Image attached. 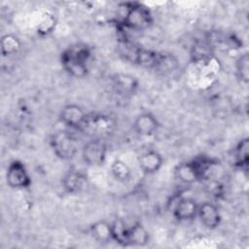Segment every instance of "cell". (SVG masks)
<instances>
[{"label":"cell","mask_w":249,"mask_h":249,"mask_svg":"<svg viewBox=\"0 0 249 249\" xmlns=\"http://www.w3.org/2000/svg\"><path fill=\"white\" fill-rule=\"evenodd\" d=\"M160 126L157 117L150 112H143L139 114L133 122L134 131L143 137H149L155 134Z\"/></svg>","instance_id":"cell-10"},{"label":"cell","mask_w":249,"mask_h":249,"mask_svg":"<svg viewBox=\"0 0 249 249\" xmlns=\"http://www.w3.org/2000/svg\"><path fill=\"white\" fill-rule=\"evenodd\" d=\"M150 240L149 231L140 223L128 226L126 234V246H144Z\"/></svg>","instance_id":"cell-14"},{"label":"cell","mask_w":249,"mask_h":249,"mask_svg":"<svg viewBox=\"0 0 249 249\" xmlns=\"http://www.w3.org/2000/svg\"><path fill=\"white\" fill-rule=\"evenodd\" d=\"M107 144L101 138L89 140L82 149L83 160L89 166H101L107 157Z\"/></svg>","instance_id":"cell-5"},{"label":"cell","mask_w":249,"mask_h":249,"mask_svg":"<svg viewBox=\"0 0 249 249\" xmlns=\"http://www.w3.org/2000/svg\"><path fill=\"white\" fill-rule=\"evenodd\" d=\"M51 147L55 156L61 160H71L77 153L76 138L67 130L54 132L50 140Z\"/></svg>","instance_id":"cell-4"},{"label":"cell","mask_w":249,"mask_h":249,"mask_svg":"<svg viewBox=\"0 0 249 249\" xmlns=\"http://www.w3.org/2000/svg\"><path fill=\"white\" fill-rule=\"evenodd\" d=\"M89 233L96 242L108 243L113 240L112 224L106 220H98L89 226Z\"/></svg>","instance_id":"cell-13"},{"label":"cell","mask_w":249,"mask_h":249,"mask_svg":"<svg viewBox=\"0 0 249 249\" xmlns=\"http://www.w3.org/2000/svg\"><path fill=\"white\" fill-rule=\"evenodd\" d=\"M63 190L70 195H76L87 189L89 185L88 176L77 169H71L66 172L61 181Z\"/></svg>","instance_id":"cell-8"},{"label":"cell","mask_w":249,"mask_h":249,"mask_svg":"<svg viewBox=\"0 0 249 249\" xmlns=\"http://www.w3.org/2000/svg\"><path fill=\"white\" fill-rule=\"evenodd\" d=\"M6 182L13 189H26L31 184V177L24 163L18 160H12L6 171Z\"/></svg>","instance_id":"cell-6"},{"label":"cell","mask_w":249,"mask_h":249,"mask_svg":"<svg viewBox=\"0 0 249 249\" xmlns=\"http://www.w3.org/2000/svg\"><path fill=\"white\" fill-rule=\"evenodd\" d=\"M163 164L162 156L156 150H149L138 157V165L146 175L157 173Z\"/></svg>","instance_id":"cell-12"},{"label":"cell","mask_w":249,"mask_h":249,"mask_svg":"<svg viewBox=\"0 0 249 249\" xmlns=\"http://www.w3.org/2000/svg\"><path fill=\"white\" fill-rule=\"evenodd\" d=\"M112 236L113 241L120 245L126 246V234L128 226L122 219H116L112 223Z\"/></svg>","instance_id":"cell-18"},{"label":"cell","mask_w":249,"mask_h":249,"mask_svg":"<svg viewBox=\"0 0 249 249\" xmlns=\"http://www.w3.org/2000/svg\"><path fill=\"white\" fill-rule=\"evenodd\" d=\"M89 120L88 114L78 104H67L59 113V121L70 128H85Z\"/></svg>","instance_id":"cell-7"},{"label":"cell","mask_w":249,"mask_h":249,"mask_svg":"<svg viewBox=\"0 0 249 249\" xmlns=\"http://www.w3.org/2000/svg\"><path fill=\"white\" fill-rule=\"evenodd\" d=\"M233 160L235 166L242 171H247L249 160V138L240 139L233 149Z\"/></svg>","instance_id":"cell-15"},{"label":"cell","mask_w":249,"mask_h":249,"mask_svg":"<svg viewBox=\"0 0 249 249\" xmlns=\"http://www.w3.org/2000/svg\"><path fill=\"white\" fill-rule=\"evenodd\" d=\"M91 50L86 44H75L65 49L60 54L64 70L75 78H83L89 72Z\"/></svg>","instance_id":"cell-1"},{"label":"cell","mask_w":249,"mask_h":249,"mask_svg":"<svg viewBox=\"0 0 249 249\" xmlns=\"http://www.w3.org/2000/svg\"><path fill=\"white\" fill-rule=\"evenodd\" d=\"M198 205L199 204L192 197H182L173 207V216L180 222L191 221L196 217Z\"/></svg>","instance_id":"cell-11"},{"label":"cell","mask_w":249,"mask_h":249,"mask_svg":"<svg viewBox=\"0 0 249 249\" xmlns=\"http://www.w3.org/2000/svg\"><path fill=\"white\" fill-rule=\"evenodd\" d=\"M110 171L113 178L120 183H127L130 181L132 172L129 166L122 160L116 159L112 161Z\"/></svg>","instance_id":"cell-16"},{"label":"cell","mask_w":249,"mask_h":249,"mask_svg":"<svg viewBox=\"0 0 249 249\" xmlns=\"http://www.w3.org/2000/svg\"><path fill=\"white\" fill-rule=\"evenodd\" d=\"M115 85L122 92L130 93L137 87V82L134 80L133 77L123 74L118 75L117 78H115Z\"/></svg>","instance_id":"cell-20"},{"label":"cell","mask_w":249,"mask_h":249,"mask_svg":"<svg viewBox=\"0 0 249 249\" xmlns=\"http://www.w3.org/2000/svg\"><path fill=\"white\" fill-rule=\"evenodd\" d=\"M214 164L213 159L206 156H198L192 160L179 163L174 173L181 183L191 185L207 178Z\"/></svg>","instance_id":"cell-2"},{"label":"cell","mask_w":249,"mask_h":249,"mask_svg":"<svg viewBox=\"0 0 249 249\" xmlns=\"http://www.w3.org/2000/svg\"><path fill=\"white\" fill-rule=\"evenodd\" d=\"M200 223L208 230H214L221 224L222 216L219 208L212 202H203L198 205L197 215Z\"/></svg>","instance_id":"cell-9"},{"label":"cell","mask_w":249,"mask_h":249,"mask_svg":"<svg viewBox=\"0 0 249 249\" xmlns=\"http://www.w3.org/2000/svg\"><path fill=\"white\" fill-rule=\"evenodd\" d=\"M235 74L242 84H248L249 81V55L247 53L240 54L235 61Z\"/></svg>","instance_id":"cell-19"},{"label":"cell","mask_w":249,"mask_h":249,"mask_svg":"<svg viewBox=\"0 0 249 249\" xmlns=\"http://www.w3.org/2000/svg\"><path fill=\"white\" fill-rule=\"evenodd\" d=\"M21 48L19 38L14 34H6L1 39V53L3 56L17 54Z\"/></svg>","instance_id":"cell-17"},{"label":"cell","mask_w":249,"mask_h":249,"mask_svg":"<svg viewBox=\"0 0 249 249\" xmlns=\"http://www.w3.org/2000/svg\"><path fill=\"white\" fill-rule=\"evenodd\" d=\"M124 12L123 14L122 25L127 29L140 31L148 28L153 22L151 11L138 2H128L123 4Z\"/></svg>","instance_id":"cell-3"}]
</instances>
